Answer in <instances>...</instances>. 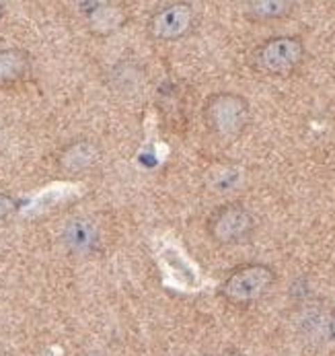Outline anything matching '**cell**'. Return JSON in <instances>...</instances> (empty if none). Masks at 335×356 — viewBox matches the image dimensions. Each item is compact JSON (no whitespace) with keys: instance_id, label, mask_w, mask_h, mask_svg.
I'll list each match as a JSON object with an SVG mask.
<instances>
[{"instance_id":"cell-4","label":"cell","mask_w":335,"mask_h":356,"mask_svg":"<svg viewBox=\"0 0 335 356\" xmlns=\"http://www.w3.org/2000/svg\"><path fill=\"white\" fill-rule=\"evenodd\" d=\"M206 231L220 245H237L253 235L255 218L243 204H222L208 216Z\"/></svg>"},{"instance_id":"cell-7","label":"cell","mask_w":335,"mask_h":356,"mask_svg":"<svg viewBox=\"0 0 335 356\" xmlns=\"http://www.w3.org/2000/svg\"><path fill=\"white\" fill-rule=\"evenodd\" d=\"M31 72V58L21 48L0 50V89H10L23 83Z\"/></svg>"},{"instance_id":"cell-1","label":"cell","mask_w":335,"mask_h":356,"mask_svg":"<svg viewBox=\"0 0 335 356\" xmlns=\"http://www.w3.org/2000/svg\"><path fill=\"white\" fill-rule=\"evenodd\" d=\"M251 120V107L249 102L231 91L214 93L204 103V122L208 130L222 138V140H233L240 136Z\"/></svg>"},{"instance_id":"cell-2","label":"cell","mask_w":335,"mask_h":356,"mask_svg":"<svg viewBox=\"0 0 335 356\" xmlns=\"http://www.w3.org/2000/svg\"><path fill=\"white\" fill-rule=\"evenodd\" d=\"M304 56V42L298 35H276L253 48L249 54V64L261 74L286 76L302 64Z\"/></svg>"},{"instance_id":"cell-3","label":"cell","mask_w":335,"mask_h":356,"mask_svg":"<svg viewBox=\"0 0 335 356\" xmlns=\"http://www.w3.org/2000/svg\"><path fill=\"white\" fill-rule=\"evenodd\" d=\"M274 280V268L265 264H243L227 276L220 295L233 305H251L272 289Z\"/></svg>"},{"instance_id":"cell-11","label":"cell","mask_w":335,"mask_h":356,"mask_svg":"<svg viewBox=\"0 0 335 356\" xmlns=\"http://www.w3.org/2000/svg\"><path fill=\"white\" fill-rule=\"evenodd\" d=\"M2 19H4V4L0 2V21H2Z\"/></svg>"},{"instance_id":"cell-6","label":"cell","mask_w":335,"mask_h":356,"mask_svg":"<svg viewBox=\"0 0 335 356\" xmlns=\"http://www.w3.org/2000/svg\"><path fill=\"white\" fill-rule=\"evenodd\" d=\"M62 241L72 254L91 255L99 245V231L87 218H72L62 231Z\"/></svg>"},{"instance_id":"cell-5","label":"cell","mask_w":335,"mask_h":356,"mask_svg":"<svg viewBox=\"0 0 335 356\" xmlns=\"http://www.w3.org/2000/svg\"><path fill=\"white\" fill-rule=\"evenodd\" d=\"M193 21L195 10L190 2H169L150 15L148 31L158 42H175L192 31Z\"/></svg>"},{"instance_id":"cell-10","label":"cell","mask_w":335,"mask_h":356,"mask_svg":"<svg viewBox=\"0 0 335 356\" xmlns=\"http://www.w3.org/2000/svg\"><path fill=\"white\" fill-rule=\"evenodd\" d=\"M19 208V202L10 196V194H4L0 192V225H4Z\"/></svg>"},{"instance_id":"cell-9","label":"cell","mask_w":335,"mask_h":356,"mask_svg":"<svg viewBox=\"0 0 335 356\" xmlns=\"http://www.w3.org/2000/svg\"><path fill=\"white\" fill-rule=\"evenodd\" d=\"M95 161V149L89 143H76L62 154V167L68 171H83Z\"/></svg>"},{"instance_id":"cell-12","label":"cell","mask_w":335,"mask_h":356,"mask_svg":"<svg viewBox=\"0 0 335 356\" xmlns=\"http://www.w3.org/2000/svg\"><path fill=\"white\" fill-rule=\"evenodd\" d=\"M0 356H6V355H4V353H2V350H0Z\"/></svg>"},{"instance_id":"cell-8","label":"cell","mask_w":335,"mask_h":356,"mask_svg":"<svg viewBox=\"0 0 335 356\" xmlns=\"http://www.w3.org/2000/svg\"><path fill=\"white\" fill-rule=\"evenodd\" d=\"M294 2L290 0H251L245 2V17L251 21H274L284 19L294 10Z\"/></svg>"}]
</instances>
